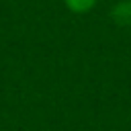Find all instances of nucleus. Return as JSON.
<instances>
[{"label": "nucleus", "mask_w": 131, "mask_h": 131, "mask_svg": "<svg viewBox=\"0 0 131 131\" xmlns=\"http://www.w3.org/2000/svg\"><path fill=\"white\" fill-rule=\"evenodd\" d=\"M111 20L117 27H131V0H117L111 8Z\"/></svg>", "instance_id": "f257e3e1"}, {"label": "nucleus", "mask_w": 131, "mask_h": 131, "mask_svg": "<svg viewBox=\"0 0 131 131\" xmlns=\"http://www.w3.org/2000/svg\"><path fill=\"white\" fill-rule=\"evenodd\" d=\"M96 4H98V0H63V6L72 14H86V12L94 10Z\"/></svg>", "instance_id": "f03ea898"}]
</instances>
